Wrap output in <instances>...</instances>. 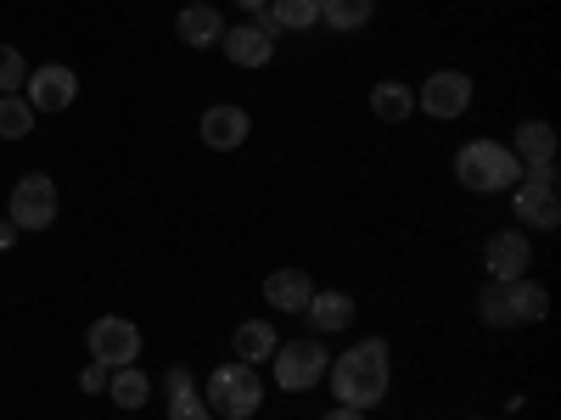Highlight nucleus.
Here are the masks:
<instances>
[{
  "mask_svg": "<svg viewBox=\"0 0 561 420\" xmlns=\"http://www.w3.org/2000/svg\"><path fill=\"white\" fill-rule=\"evenodd\" d=\"M107 398H113L118 409H147V404H152V382L140 376L135 364H124V370H113V376H107Z\"/></svg>",
  "mask_w": 561,
  "mask_h": 420,
  "instance_id": "obj_21",
  "label": "nucleus"
},
{
  "mask_svg": "<svg viewBox=\"0 0 561 420\" xmlns=\"http://www.w3.org/2000/svg\"><path fill=\"white\" fill-rule=\"evenodd\" d=\"M34 107L23 102V96H0V140H23V135H34Z\"/></svg>",
  "mask_w": 561,
  "mask_h": 420,
  "instance_id": "obj_23",
  "label": "nucleus"
},
{
  "mask_svg": "<svg viewBox=\"0 0 561 420\" xmlns=\"http://www.w3.org/2000/svg\"><path fill=\"white\" fill-rule=\"evenodd\" d=\"M23 79H28V62H23V51H18V45H0V96H18V90H23Z\"/></svg>",
  "mask_w": 561,
  "mask_h": 420,
  "instance_id": "obj_25",
  "label": "nucleus"
},
{
  "mask_svg": "<svg viewBox=\"0 0 561 420\" xmlns=\"http://www.w3.org/2000/svg\"><path fill=\"white\" fill-rule=\"evenodd\" d=\"M84 348H90V359H96V364L124 370V364H135V359H140V325H135V319H124V314H102L96 325H90Z\"/></svg>",
  "mask_w": 561,
  "mask_h": 420,
  "instance_id": "obj_5",
  "label": "nucleus"
},
{
  "mask_svg": "<svg viewBox=\"0 0 561 420\" xmlns=\"http://www.w3.org/2000/svg\"><path fill=\"white\" fill-rule=\"evenodd\" d=\"M377 18V0H320V23L332 34H359Z\"/></svg>",
  "mask_w": 561,
  "mask_h": 420,
  "instance_id": "obj_19",
  "label": "nucleus"
},
{
  "mask_svg": "<svg viewBox=\"0 0 561 420\" xmlns=\"http://www.w3.org/2000/svg\"><path fill=\"white\" fill-rule=\"evenodd\" d=\"M197 135H203V147H208V152H237V147H248L253 118H248V107H237V102H219V107L203 113Z\"/></svg>",
  "mask_w": 561,
  "mask_h": 420,
  "instance_id": "obj_12",
  "label": "nucleus"
},
{
  "mask_svg": "<svg viewBox=\"0 0 561 420\" xmlns=\"http://www.w3.org/2000/svg\"><path fill=\"white\" fill-rule=\"evenodd\" d=\"M505 308H511V325H539L550 314V292L539 280H505Z\"/></svg>",
  "mask_w": 561,
  "mask_h": 420,
  "instance_id": "obj_18",
  "label": "nucleus"
},
{
  "mask_svg": "<svg viewBox=\"0 0 561 420\" xmlns=\"http://www.w3.org/2000/svg\"><path fill=\"white\" fill-rule=\"evenodd\" d=\"M280 34H309L320 23V0H270V12H264Z\"/></svg>",
  "mask_w": 561,
  "mask_h": 420,
  "instance_id": "obj_22",
  "label": "nucleus"
},
{
  "mask_svg": "<svg viewBox=\"0 0 561 420\" xmlns=\"http://www.w3.org/2000/svg\"><path fill=\"white\" fill-rule=\"evenodd\" d=\"M107 376H113V370H107V364H96V359H90V364L79 370V393H107Z\"/></svg>",
  "mask_w": 561,
  "mask_h": 420,
  "instance_id": "obj_26",
  "label": "nucleus"
},
{
  "mask_svg": "<svg viewBox=\"0 0 561 420\" xmlns=\"http://www.w3.org/2000/svg\"><path fill=\"white\" fill-rule=\"evenodd\" d=\"M332 398L343 404V409H359V415H370L382 398H388V387H393V348L382 342V337H365V342H354L343 359H332Z\"/></svg>",
  "mask_w": 561,
  "mask_h": 420,
  "instance_id": "obj_1",
  "label": "nucleus"
},
{
  "mask_svg": "<svg viewBox=\"0 0 561 420\" xmlns=\"http://www.w3.org/2000/svg\"><path fill=\"white\" fill-rule=\"evenodd\" d=\"M511 213H517L523 230H556V224H561V197H556V185L523 174L517 185H511Z\"/></svg>",
  "mask_w": 561,
  "mask_h": 420,
  "instance_id": "obj_10",
  "label": "nucleus"
},
{
  "mask_svg": "<svg viewBox=\"0 0 561 420\" xmlns=\"http://www.w3.org/2000/svg\"><path fill=\"white\" fill-rule=\"evenodd\" d=\"M370 113H377L382 124H404L415 113V90L399 84V79H382L377 90H370Z\"/></svg>",
  "mask_w": 561,
  "mask_h": 420,
  "instance_id": "obj_20",
  "label": "nucleus"
},
{
  "mask_svg": "<svg viewBox=\"0 0 561 420\" xmlns=\"http://www.w3.org/2000/svg\"><path fill=\"white\" fill-rule=\"evenodd\" d=\"M275 348H280V337H275V325H270V319H242V325H237V337H230V353H237L242 364H270Z\"/></svg>",
  "mask_w": 561,
  "mask_h": 420,
  "instance_id": "obj_17",
  "label": "nucleus"
},
{
  "mask_svg": "<svg viewBox=\"0 0 561 420\" xmlns=\"http://www.w3.org/2000/svg\"><path fill=\"white\" fill-rule=\"evenodd\" d=\"M304 314H309V331H314V337H332V331H348L354 298H348V292H314Z\"/></svg>",
  "mask_w": 561,
  "mask_h": 420,
  "instance_id": "obj_16",
  "label": "nucleus"
},
{
  "mask_svg": "<svg viewBox=\"0 0 561 420\" xmlns=\"http://www.w3.org/2000/svg\"><path fill=\"white\" fill-rule=\"evenodd\" d=\"M320 420H365V415H359V409H343V404H332V409H325Z\"/></svg>",
  "mask_w": 561,
  "mask_h": 420,
  "instance_id": "obj_29",
  "label": "nucleus"
},
{
  "mask_svg": "<svg viewBox=\"0 0 561 420\" xmlns=\"http://www.w3.org/2000/svg\"><path fill=\"white\" fill-rule=\"evenodd\" d=\"M415 107L427 113V118H438V124H449V118H460L466 107H472V79H466L460 68H438V73L421 79Z\"/></svg>",
  "mask_w": 561,
  "mask_h": 420,
  "instance_id": "obj_7",
  "label": "nucleus"
},
{
  "mask_svg": "<svg viewBox=\"0 0 561 420\" xmlns=\"http://www.w3.org/2000/svg\"><path fill=\"white\" fill-rule=\"evenodd\" d=\"M174 34H180L185 45H192V51H214V45L225 39V18L208 7V0H192V7H180Z\"/></svg>",
  "mask_w": 561,
  "mask_h": 420,
  "instance_id": "obj_13",
  "label": "nucleus"
},
{
  "mask_svg": "<svg viewBox=\"0 0 561 420\" xmlns=\"http://www.w3.org/2000/svg\"><path fill=\"white\" fill-rule=\"evenodd\" d=\"M534 264V247H528V230H494L483 242V269L489 280H523Z\"/></svg>",
  "mask_w": 561,
  "mask_h": 420,
  "instance_id": "obj_11",
  "label": "nucleus"
},
{
  "mask_svg": "<svg viewBox=\"0 0 561 420\" xmlns=\"http://www.w3.org/2000/svg\"><path fill=\"white\" fill-rule=\"evenodd\" d=\"M18 236H23V230H18L12 219H0V253H12V242H18Z\"/></svg>",
  "mask_w": 561,
  "mask_h": 420,
  "instance_id": "obj_27",
  "label": "nucleus"
},
{
  "mask_svg": "<svg viewBox=\"0 0 561 420\" xmlns=\"http://www.w3.org/2000/svg\"><path fill=\"white\" fill-rule=\"evenodd\" d=\"M275 39H280V28L270 23V18H248V23H237V28H225V57L237 62V68H270L275 62Z\"/></svg>",
  "mask_w": 561,
  "mask_h": 420,
  "instance_id": "obj_8",
  "label": "nucleus"
},
{
  "mask_svg": "<svg viewBox=\"0 0 561 420\" xmlns=\"http://www.w3.org/2000/svg\"><path fill=\"white\" fill-rule=\"evenodd\" d=\"M203 404H208V415H219V420H253L259 404H264L259 364H242V359L214 364V376H208V387H203Z\"/></svg>",
  "mask_w": 561,
  "mask_h": 420,
  "instance_id": "obj_3",
  "label": "nucleus"
},
{
  "mask_svg": "<svg viewBox=\"0 0 561 420\" xmlns=\"http://www.w3.org/2000/svg\"><path fill=\"white\" fill-rule=\"evenodd\" d=\"M275 387L280 393H309L314 382H325V370H332V348H325L320 337H298V342H280L275 359Z\"/></svg>",
  "mask_w": 561,
  "mask_h": 420,
  "instance_id": "obj_4",
  "label": "nucleus"
},
{
  "mask_svg": "<svg viewBox=\"0 0 561 420\" xmlns=\"http://www.w3.org/2000/svg\"><path fill=\"white\" fill-rule=\"evenodd\" d=\"M455 179L478 197H500L523 179V163L511 158L505 140H466V147L455 152Z\"/></svg>",
  "mask_w": 561,
  "mask_h": 420,
  "instance_id": "obj_2",
  "label": "nucleus"
},
{
  "mask_svg": "<svg viewBox=\"0 0 561 420\" xmlns=\"http://www.w3.org/2000/svg\"><path fill=\"white\" fill-rule=\"evenodd\" d=\"M309 298H314V280H309L304 269H270V275H264V303H270V308L304 314Z\"/></svg>",
  "mask_w": 561,
  "mask_h": 420,
  "instance_id": "obj_14",
  "label": "nucleus"
},
{
  "mask_svg": "<svg viewBox=\"0 0 561 420\" xmlns=\"http://www.w3.org/2000/svg\"><path fill=\"white\" fill-rule=\"evenodd\" d=\"M7 219L18 230H51L57 224V185L45 174H23L7 197Z\"/></svg>",
  "mask_w": 561,
  "mask_h": 420,
  "instance_id": "obj_6",
  "label": "nucleus"
},
{
  "mask_svg": "<svg viewBox=\"0 0 561 420\" xmlns=\"http://www.w3.org/2000/svg\"><path fill=\"white\" fill-rule=\"evenodd\" d=\"M73 96H79V73L62 68V62H45V68H34V73L23 79V102H28L34 113H68Z\"/></svg>",
  "mask_w": 561,
  "mask_h": 420,
  "instance_id": "obj_9",
  "label": "nucleus"
},
{
  "mask_svg": "<svg viewBox=\"0 0 561 420\" xmlns=\"http://www.w3.org/2000/svg\"><path fill=\"white\" fill-rule=\"evenodd\" d=\"M230 7H242L248 18H264V12H270V0H230Z\"/></svg>",
  "mask_w": 561,
  "mask_h": 420,
  "instance_id": "obj_28",
  "label": "nucleus"
},
{
  "mask_svg": "<svg viewBox=\"0 0 561 420\" xmlns=\"http://www.w3.org/2000/svg\"><path fill=\"white\" fill-rule=\"evenodd\" d=\"M478 319L489 325V331H505V325H511V308H505V280H489V287L478 292Z\"/></svg>",
  "mask_w": 561,
  "mask_h": 420,
  "instance_id": "obj_24",
  "label": "nucleus"
},
{
  "mask_svg": "<svg viewBox=\"0 0 561 420\" xmlns=\"http://www.w3.org/2000/svg\"><path fill=\"white\" fill-rule=\"evenodd\" d=\"M511 158L523 163V174H528V168H550V163H556V129H550L545 118L517 124V135H511Z\"/></svg>",
  "mask_w": 561,
  "mask_h": 420,
  "instance_id": "obj_15",
  "label": "nucleus"
}]
</instances>
